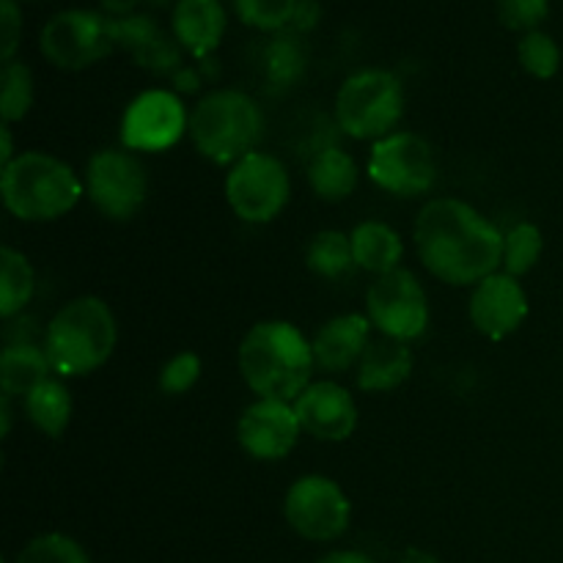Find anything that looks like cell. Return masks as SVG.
Returning <instances> with one entry per match:
<instances>
[{"label":"cell","mask_w":563,"mask_h":563,"mask_svg":"<svg viewBox=\"0 0 563 563\" xmlns=\"http://www.w3.org/2000/svg\"><path fill=\"white\" fill-rule=\"evenodd\" d=\"M225 31V11L220 0H179L174 9V33L181 47L196 58H209Z\"/></svg>","instance_id":"ac0fdd59"},{"label":"cell","mask_w":563,"mask_h":563,"mask_svg":"<svg viewBox=\"0 0 563 563\" xmlns=\"http://www.w3.org/2000/svg\"><path fill=\"white\" fill-rule=\"evenodd\" d=\"M542 231L533 223H517L509 234L504 236V267L506 275L520 278V275L531 273L537 267L539 256H542Z\"/></svg>","instance_id":"4316f807"},{"label":"cell","mask_w":563,"mask_h":563,"mask_svg":"<svg viewBox=\"0 0 563 563\" xmlns=\"http://www.w3.org/2000/svg\"><path fill=\"white\" fill-rule=\"evenodd\" d=\"M33 104V75L20 60H9L0 75V115L3 124L22 119Z\"/></svg>","instance_id":"83f0119b"},{"label":"cell","mask_w":563,"mask_h":563,"mask_svg":"<svg viewBox=\"0 0 563 563\" xmlns=\"http://www.w3.org/2000/svg\"><path fill=\"white\" fill-rule=\"evenodd\" d=\"M405 113V93L396 75L385 69H363L346 77L335 99V121L361 141H383L394 135Z\"/></svg>","instance_id":"8992f818"},{"label":"cell","mask_w":563,"mask_h":563,"mask_svg":"<svg viewBox=\"0 0 563 563\" xmlns=\"http://www.w3.org/2000/svg\"><path fill=\"white\" fill-rule=\"evenodd\" d=\"M14 159V146H11V126H0V165H9Z\"/></svg>","instance_id":"f35d334b"},{"label":"cell","mask_w":563,"mask_h":563,"mask_svg":"<svg viewBox=\"0 0 563 563\" xmlns=\"http://www.w3.org/2000/svg\"><path fill=\"white\" fill-rule=\"evenodd\" d=\"M0 190L5 209L27 223L60 218L82 196L75 170L44 152H25L11 159L0 176Z\"/></svg>","instance_id":"277c9868"},{"label":"cell","mask_w":563,"mask_h":563,"mask_svg":"<svg viewBox=\"0 0 563 563\" xmlns=\"http://www.w3.org/2000/svg\"><path fill=\"white\" fill-rule=\"evenodd\" d=\"M528 317V297L517 278L495 273L476 286L471 297V319L478 333L489 339H506Z\"/></svg>","instance_id":"2e32d148"},{"label":"cell","mask_w":563,"mask_h":563,"mask_svg":"<svg viewBox=\"0 0 563 563\" xmlns=\"http://www.w3.org/2000/svg\"><path fill=\"white\" fill-rule=\"evenodd\" d=\"M302 432L317 440H346L357 427V407L350 390L335 383H311L295 399Z\"/></svg>","instance_id":"9a60e30c"},{"label":"cell","mask_w":563,"mask_h":563,"mask_svg":"<svg viewBox=\"0 0 563 563\" xmlns=\"http://www.w3.org/2000/svg\"><path fill=\"white\" fill-rule=\"evenodd\" d=\"M141 0H102V9L113 16H130Z\"/></svg>","instance_id":"74e56055"},{"label":"cell","mask_w":563,"mask_h":563,"mask_svg":"<svg viewBox=\"0 0 563 563\" xmlns=\"http://www.w3.org/2000/svg\"><path fill=\"white\" fill-rule=\"evenodd\" d=\"M366 308L374 328L388 339H418L429 324L427 291L410 269L379 275L368 289Z\"/></svg>","instance_id":"8fae6325"},{"label":"cell","mask_w":563,"mask_h":563,"mask_svg":"<svg viewBox=\"0 0 563 563\" xmlns=\"http://www.w3.org/2000/svg\"><path fill=\"white\" fill-rule=\"evenodd\" d=\"M187 126L190 119L174 91H143L126 108L121 121V143L130 152H165L185 135Z\"/></svg>","instance_id":"4fadbf2b"},{"label":"cell","mask_w":563,"mask_h":563,"mask_svg":"<svg viewBox=\"0 0 563 563\" xmlns=\"http://www.w3.org/2000/svg\"><path fill=\"white\" fill-rule=\"evenodd\" d=\"M306 262L322 278H346L357 267L355 253H352V236L341 234V231H319L308 245Z\"/></svg>","instance_id":"d4e9b609"},{"label":"cell","mask_w":563,"mask_h":563,"mask_svg":"<svg viewBox=\"0 0 563 563\" xmlns=\"http://www.w3.org/2000/svg\"><path fill=\"white\" fill-rule=\"evenodd\" d=\"M399 563H440V559H434V555L427 553V550H407Z\"/></svg>","instance_id":"ab89813d"},{"label":"cell","mask_w":563,"mask_h":563,"mask_svg":"<svg viewBox=\"0 0 563 563\" xmlns=\"http://www.w3.org/2000/svg\"><path fill=\"white\" fill-rule=\"evenodd\" d=\"M319 16H322V9H319L317 0H297V9H295V16H291L289 27L297 33L313 31L319 22Z\"/></svg>","instance_id":"e575fe53"},{"label":"cell","mask_w":563,"mask_h":563,"mask_svg":"<svg viewBox=\"0 0 563 563\" xmlns=\"http://www.w3.org/2000/svg\"><path fill=\"white\" fill-rule=\"evenodd\" d=\"M550 0H498V16L511 31H537L548 16Z\"/></svg>","instance_id":"d6a6232c"},{"label":"cell","mask_w":563,"mask_h":563,"mask_svg":"<svg viewBox=\"0 0 563 563\" xmlns=\"http://www.w3.org/2000/svg\"><path fill=\"white\" fill-rule=\"evenodd\" d=\"M25 412L38 432H44L47 438H60L64 429L69 427L71 416L69 390L60 383H55V379H47V383H42L27 396Z\"/></svg>","instance_id":"603a6c76"},{"label":"cell","mask_w":563,"mask_h":563,"mask_svg":"<svg viewBox=\"0 0 563 563\" xmlns=\"http://www.w3.org/2000/svg\"><path fill=\"white\" fill-rule=\"evenodd\" d=\"M308 181L324 201H344L357 185V165L344 148L328 146L308 165Z\"/></svg>","instance_id":"7402d4cb"},{"label":"cell","mask_w":563,"mask_h":563,"mask_svg":"<svg viewBox=\"0 0 563 563\" xmlns=\"http://www.w3.org/2000/svg\"><path fill=\"white\" fill-rule=\"evenodd\" d=\"M86 185L93 207L104 218L130 220L146 201L148 176L135 154L102 148L88 159Z\"/></svg>","instance_id":"9c48e42d"},{"label":"cell","mask_w":563,"mask_h":563,"mask_svg":"<svg viewBox=\"0 0 563 563\" xmlns=\"http://www.w3.org/2000/svg\"><path fill=\"white\" fill-rule=\"evenodd\" d=\"M284 515L308 542H333L350 528L352 506L335 482L324 476H302L286 493Z\"/></svg>","instance_id":"7c38bea8"},{"label":"cell","mask_w":563,"mask_h":563,"mask_svg":"<svg viewBox=\"0 0 563 563\" xmlns=\"http://www.w3.org/2000/svg\"><path fill=\"white\" fill-rule=\"evenodd\" d=\"M113 47L110 16L97 14V11H60L42 31L44 58L58 69H86L110 55Z\"/></svg>","instance_id":"30bf717a"},{"label":"cell","mask_w":563,"mask_h":563,"mask_svg":"<svg viewBox=\"0 0 563 563\" xmlns=\"http://www.w3.org/2000/svg\"><path fill=\"white\" fill-rule=\"evenodd\" d=\"M352 253L355 264L368 273H394L399 269L401 258V236L379 220H366L352 231Z\"/></svg>","instance_id":"44dd1931"},{"label":"cell","mask_w":563,"mask_h":563,"mask_svg":"<svg viewBox=\"0 0 563 563\" xmlns=\"http://www.w3.org/2000/svg\"><path fill=\"white\" fill-rule=\"evenodd\" d=\"M198 377H201V361L196 352H179L165 363L163 374H159V388L168 396H179L187 394L198 383Z\"/></svg>","instance_id":"1f68e13d"},{"label":"cell","mask_w":563,"mask_h":563,"mask_svg":"<svg viewBox=\"0 0 563 563\" xmlns=\"http://www.w3.org/2000/svg\"><path fill=\"white\" fill-rule=\"evenodd\" d=\"M372 333V319L361 313H344V317L330 319L313 335V363L322 372H346L355 361H361L368 346Z\"/></svg>","instance_id":"e0dca14e"},{"label":"cell","mask_w":563,"mask_h":563,"mask_svg":"<svg viewBox=\"0 0 563 563\" xmlns=\"http://www.w3.org/2000/svg\"><path fill=\"white\" fill-rule=\"evenodd\" d=\"M236 14L245 25L258 27V31H284L291 25L297 0H234Z\"/></svg>","instance_id":"4dcf8cb0"},{"label":"cell","mask_w":563,"mask_h":563,"mask_svg":"<svg viewBox=\"0 0 563 563\" xmlns=\"http://www.w3.org/2000/svg\"><path fill=\"white\" fill-rule=\"evenodd\" d=\"M14 563H91L86 550L64 533H44L20 550Z\"/></svg>","instance_id":"f1b7e54d"},{"label":"cell","mask_w":563,"mask_h":563,"mask_svg":"<svg viewBox=\"0 0 563 563\" xmlns=\"http://www.w3.org/2000/svg\"><path fill=\"white\" fill-rule=\"evenodd\" d=\"M22 36V14L14 0H0V58L9 64L20 47Z\"/></svg>","instance_id":"836d02e7"},{"label":"cell","mask_w":563,"mask_h":563,"mask_svg":"<svg viewBox=\"0 0 563 563\" xmlns=\"http://www.w3.org/2000/svg\"><path fill=\"white\" fill-rule=\"evenodd\" d=\"M115 346V317L99 297L66 302L47 324L44 352L53 372L77 377L102 366Z\"/></svg>","instance_id":"3957f363"},{"label":"cell","mask_w":563,"mask_h":563,"mask_svg":"<svg viewBox=\"0 0 563 563\" xmlns=\"http://www.w3.org/2000/svg\"><path fill=\"white\" fill-rule=\"evenodd\" d=\"M187 130L203 157L218 165H236L242 157L253 154L256 143L262 141L264 115L247 93L220 88L196 104Z\"/></svg>","instance_id":"5b68a950"},{"label":"cell","mask_w":563,"mask_h":563,"mask_svg":"<svg viewBox=\"0 0 563 563\" xmlns=\"http://www.w3.org/2000/svg\"><path fill=\"white\" fill-rule=\"evenodd\" d=\"M148 3H152V5H168L170 0H148Z\"/></svg>","instance_id":"b9f144b4"},{"label":"cell","mask_w":563,"mask_h":563,"mask_svg":"<svg viewBox=\"0 0 563 563\" xmlns=\"http://www.w3.org/2000/svg\"><path fill=\"white\" fill-rule=\"evenodd\" d=\"M174 86L179 88V91H196V88L201 86V75H198L196 69H179L174 75Z\"/></svg>","instance_id":"8d00e7d4"},{"label":"cell","mask_w":563,"mask_h":563,"mask_svg":"<svg viewBox=\"0 0 563 563\" xmlns=\"http://www.w3.org/2000/svg\"><path fill=\"white\" fill-rule=\"evenodd\" d=\"M412 372V350L407 341L383 339L368 341L366 352L357 368V385L363 390H394L410 377Z\"/></svg>","instance_id":"d6986e66"},{"label":"cell","mask_w":563,"mask_h":563,"mask_svg":"<svg viewBox=\"0 0 563 563\" xmlns=\"http://www.w3.org/2000/svg\"><path fill=\"white\" fill-rule=\"evenodd\" d=\"M313 346L289 322H262L240 344V372L258 399L291 401L311 385Z\"/></svg>","instance_id":"7a4b0ae2"},{"label":"cell","mask_w":563,"mask_h":563,"mask_svg":"<svg viewBox=\"0 0 563 563\" xmlns=\"http://www.w3.org/2000/svg\"><path fill=\"white\" fill-rule=\"evenodd\" d=\"M416 247L423 267L451 286L482 284L504 264V234L456 198H434L418 212Z\"/></svg>","instance_id":"6da1fadb"},{"label":"cell","mask_w":563,"mask_h":563,"mask_svg":"<svg viewBox=\"0 0 563 563\" xmlns=\"http://www.w3.org/2000/svg\"><path fill=\"white\" fill-rule=\"evenodd\" d=\"M517 55H520V64L528 75L539 77V80H548L559 71L561 66V49L555 44L553 36L542 31H528L526 36L520 38V47H517Z\"/></svg>","instance_id":"f546056e"},{"label":"cell","mask_w":563,"mask_h":563,"mask_svg":"<svg viewBox=\"0 0 563 563\" xmlns=\"http://www.w3.org/2000/svg\"><path fill=\"white\" fill-rule=\"evenodd\" d=\"M319 563H377V561L366 553H357V550H339V553L324 555Z\"/></svg>","instance_id":"d590c367"},{"label":"cell","mask_w":563,"mask_h":563,"mask_svg":"<svg viewBox=\"0 0 563 563\" xmlns=\"http://www.w3.org/2000/svg\"><path fill=\"white\" fill-rule=\"evenodd\" d=\"M300 432L295 405L278 399H258L236 423L240 445L256 460H284L295 449Z\"/></svg>","instance_id":"5bb4252c"},{"label":"cell","mask_w":563,"mask_h":563,"mask_svg":"<svg viewBox=\"0 0 563 563\" xmlns=\"http://www.w3.org/2000/svg\"><path fill=\"white\" fill-rule=\"evenodd\" d=\"M33 286H36V278H33L31 262L20 251L5 245L0 251V317L11 319L20 313L31 302Z\"/></svg>","instance_id":"cb8c5ba5"},{"label":"cell","mask_w":563,"mask_h":563,"mask_svg":"<svg viewBox=\"0 0 563 563\" xmlns=\"http://www.w3.org/2000/svg\"><path fill=\"white\" fill-rule=\"evenodd\" d=\"M225 198L236 218L247 223H267L278 218L289 201V174L273 154L253 152L231 168L225 179Z\"/></svg>","instance_id":"ba28073f"},{"label":"cell","mask_w":563,"mask_h":563,"mask_svg":"<svg viewBox=\"0 0 563 563\" xmlns=\"http://www.w3.org/2000/svg\"><path fill=\"white\" fill-rule=\"evenodd\" d=\"M49 357L47 352L38 350L33 344H11L3 350L0 357V385H3V396L9 399H27L33 390L42 383H47L49 374Z\"/></svg>","instance_id":"ffe728a7"},{"label":"cell","mask_w":563,"mask_h":563,"mask_svg":"<svg viewBox=\"0 0 563 563\" xmlns=\"http://www.w3.org/2000/svg\"><path fill=\"white\" fill-rule=\"evenodd\" d=\"M267 80L278 88L295 86L306 71V49L295 33H278L264 53Z\"/></svg>","instance_id":"484cf974"},{"label":"cell","mask_w":563,"mask_h":563,"mask_svg":"<svg viewBox=\"0 0 563 563\" xmlns=\"http://www.w3.org/2000/svg\"><path fill=\"white\" fill-rule=\"evenodd\" d=\"M0 418H3V438H5V434H9V429H11V410H9V396H3V399H0Z\"/></svg>","instance_id":"60d3db41"},{"label":"cell","mask_w":563,"mask_h":563,"mask_svg":"<svg viewBox=\"0 0 563 563\" xmlns=\"http://www.w3.org/2000/svg\"><path fill=\"white\" fill-rule=\"evenodd\" d=\"M368 176L394 196H421L438 181V157L429 141L416 132H394L374 143Z\"/></svg>","instance_id":"52a82bcc"}]
</instances>
